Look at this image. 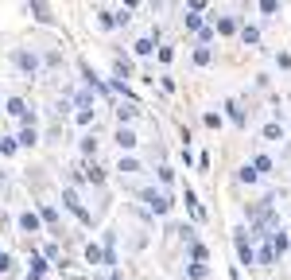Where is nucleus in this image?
Wrapping results in <instances>:
<instances>
[{"label":"nucleus","mask_w":291,"mask_h":280,"mask_svg":"<svg viewBox=\"0 0 291 280\" xmlns=\"http://www.w3.org/2000/svg\"><path fill=\"white\" fill-rule=\"evenodd\" d=\"M116 144H120V148H136V133L120 125V129H116Z\"/></svg>","instance_id":"0eeeda50"},{"label":"nucleus","mask_w":291,"mask_h":280,"mask_svg":"<svg viewBox=\"0 0 291 280\" xmlns=\"http://www.w3.org/2000/svg\"><path fill=\"white\" fill-rule=\"evenodd\" d=\"M187 4H190V8H202V4H206V0H187Z\"/></svg>","instance_id":"5701e85b"},{"label":"nucleus","mask_w":291,"mask_h":280,"mask_svg":"<svg viewBox=\"0 0 291 280\" xmlns=\"http://www.w3.org/2000/svg\"><path fill=\"white\" fill-rule=\"evenodd\" d=\"M116 113H120V121H132V117H136V105H120Z\"/></svg>","instance_id":"a211bd4d"},{"label":"nucleus","mask_w":291,"mask_h":280,"mask_svg":"<svg viewBox=\"0 0 291 280\" xmlns=\"http://www.w3.org/2000/svg\"><path fill=\"white\" fill-rule=\"evenodd\" d=\"M210 59H214V51H210V47H198V51H194V62H198V66H206Z\"/></svg>","instance_id":"f8f14e48"},{"label":"nucleus","mask_w":291,"mask_h":280,"mask_svg":"<svg viewBox=\"0 0 291 280\" xmlns=\"http://www.w3.org/2000/svg\"><path fill=\"white\" fill-rule=\"evenodd\" d=\"M187 28H190V31H198V35H202V31H206V28H202V20H198V16H187Z\"/></svg>","instance_id":"6ab92c4d"},{"label":"nucleus","mask_w":291,"mask_h":280,"mask_svg":"<svg viewBox=\"0 0 291 280\" xmlns=\"http://www.w3.org/2000/svg\"><path fill=\"white\" fill-rule=\"evenodd\" d=\"M225 109H229V117H233V121H237V125H245V113H241V109H237V105H233V102H229V105H225Z\"/></svg>","instance_id":"aec40b11"},{"label":"nucleus","mask_w":291,"mask_h":280,"mask_svg":"<svg viewBox=\"0 0 291 280\" xmlns=\"http://www.w3.org/2000/svg\"><path fill=\"white\" fill-rule=\"evenodd\" d=\"M144 203L156 210V214H167V210H171V199H167L163 191H144Z\"/></svg>","instance_id":"f257e3e1"},{"label":"nucleus","mask_w":291,"mask_h":280,"mask_svg":"<svg viewBox=\"0 0 291 280\" xmlns=\"http://www.w3.org/2000/svg\"><path fill=\"white\" fill-rule=\"evenodd\" d=\"M113 280H124V276H113Z\"/></svg>","instance_id":"b1692460"},{"label":"nucleus","mask_w":291,"mask_h":280,"mask_svg":"<svg viewBox=\"0 0 291 280\" xmlns=\"http://www.w3.org/2000/svg\"><path fill=\"white\" fill-rule=\"evenodd\" d=\"M62 199H66V207H70V210H74V214H78L82 222H93V218H89V210L82 207V203H78V191H74V187H70L66 195H62Z\"/></svg>","instance_id":"7ed1b4c3"},{"label":"nucleus","mask_w":291,"mask_h":280,"mask_svg":"<svg viewBox=\"0 0 291 280\" xmlns=\"http://www.w3.org/2000/svg\"><path fill=\"white\" fill-rule=\"evenodd\" d=\"M264 136L268 140H283V125H264Z\"/></svg>","instance_id":"ddd939ff"},{"label":"nucleus","mask_w":291,"mask_h":280,"mask_svg":"<svg viewBox=\"0 0 291 280\" xmlns=\"http://www.w3.org/2000/svg\"><path fill=\"white\" fill-rule=\"evenodd\" d=\"M260 8H264V12H276V8H279V0H260Z\"/></svg>","instance_id":"4be33fe9"},{"label":"nucleus","mask_w":291,"mask_h":280,"mask_svg":"<svg viewBox=\"0 0 291 280\" xmlns=\"http://www.w3.org/2000/svg\"><path fill=\"white\" fill-rule=\"evenodd\" d=\"M237 253H241V261H245V265H252V261H256V253H252V245H248L245 230H237Z\"/></svg>","instance_id":"39448f33"},{"label":"nucleus","mask_w":291,"mask_h":280,"mask_svg":"<svg viewBox=\"0 0 291 280\" xmlns=\"http://www.w3.org/2000/svg\"><path fill=\"white\" fill-rule=\"evenodd\" d=\"M152 51H156V43H152V39H140V43H136V55H152Z\"/></svg>","instance_id":"f3484780"},{"label":"nucleus","mask_w":291,"mask_h":280,"mask_svg":"<svg viewBox=\"0 0 291 280\" xmlns=\"http://www.w3.org/2000/svg\"><path fill=\"white\" fill-rule=\"evenodd\" d=\"M218 31H221V35H233V31H237V20L221 16V20H218Z\"/></svg>","instance_id":"9d476101"},{"label":"nucleus","mask_w":291,"mask_h":280,"mask_svg":"<svg viewBox=\"0 0 291 280\" xmlns=\"http://www.w3.org/2000/svg\"><path fill=\"white\" fill-rule=\"evenodd\" d=\"M28 4H31V12H35L39 24H51V20H55V12H51V4H47V0H28Z\"/></svg>","instance_id":"20e7f679"},{"label":"nucleus","mask_w":291,"mask_h":280,"mask_svg":"<svg viewBox=\"0 0 291 280\" xmlns=\"http://www.w3.org/2000/svg\"><path fill=\"white\" fill-rule=\"evenodd\" d=\"M8 113H12V117H20V121H31V113H28V105L20 102V98H12V102H8Z\"/></svg>","instance_id":"423d86ee"},{"label":"nucleus","mask_w":291,"mask_h":280,"mask_svg":"<svg viewBox=\"0 0 291 280\" xmlns=\"http://www.w3.org/2000/svg\"><path fill=\"white\" fill-rule=\"evenodd\" d=\"M252 171H256V175H260V171H272V160H268V156H256V160H252Z\"/></svg>","instance_id":"4468645a"},{"label":"nucleus","mask_w":291,"mask_h":280,"mask_svg":"<svg viewBox=\"0 0 291 280\" xmlns=\"http://www.w3.org/2000/svg\"><path fill=\"white\" fill-rule=\"evenodd\" d=\"M12 62L20 66V70H28V74H35V70H39V59H35V55H28V51H16V55H12Z\"/></svg>","instance_id":"f03ea898"},{"label":"nucleus","mask_w":291,"mask_h":280,"mask_svg":"<svg viewBox=\"0 0 291 280\" xmlns=\"http://www.w3.org/2000/svg\"><path fill=\"white\" fill-rule=\"evenodd\" d=\"M187 207H190V214H194L198 222L206 218V214H202V207H198V199H194V191H190V187H187Z\"/></svg>","instance_id":"1a4fd4ad"},{"label":"nucleus","mask_w":291,"mask_h":280,"mask_svg":"<svg viewBox=\"0 0 291 280\" xmlns=\"http://www.w3.org/2000/svg\"><path fill=\"white\" fill-rule=\"evenodd\" d=\"M86 257H89V265H101V261H105V253L97 249V245H89V249H86Z\"/></svg>","instance_id":"dca6fc26"},{"label":"nucleus","mask_w":291,"mask_h":280,"mask_svg":"<svg viewBox=\"0 0 291 280\" xmlns=\"http://www.w3.org/2000/svg\"><path fill=\"white\" fill-rule=\"evenodd\" d=\"M0 272L8 276V272H16V261H12V253H0Z\"/></svg>","instance_id":"9b49d317"},{"label":"nucleus","mask_w":291,"mask_h":280,"mask_svg":"<svg viewBox=\"0 0 291 280\" xmlns=\"http://www.w3.org/2000/svg\"><path fill=\"white\" fill-rule=\"evenodd\" d=\"M20 226H24L28 234H39V214H20Z\"/></svg>","instance_id":"6e6552de"},{"label":"nucleus","mask_w":291,"mask_h":280,"mask_svg":"<svg viewBox=\"0 0 291 280\" xmlns=\"http://www.w3.org/2000/svg\"><path fill=\"white\" fill-rule=\"evenodd\" d=\"M35 140H39V136H35V125H28V129H24V133H20V144H35Z\"/></svg>","instance_id":"2eb2a0df"},{"label":"nucleus","mask_w":291,"mask_h":280,"mask_svg":"<svg viewBox=\"0 0 291 280\" xmlns=\"http://www.w3.org/2000/svg\"><path fill=\"white\" fill-rule=\"evenodd\" d=\"M241 35H245V43H256V39H260V31H256V28H245Z\"/></svg>","instance_id":"412c9836"}]
</instances>
